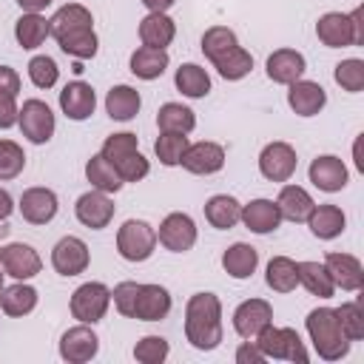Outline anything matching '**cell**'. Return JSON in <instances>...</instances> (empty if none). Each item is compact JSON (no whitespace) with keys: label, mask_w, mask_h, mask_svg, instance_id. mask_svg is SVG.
Wrapping results in <instances>:
<instances>
[{"label":"cell","mask_w":364,"mask_h":364,"mask_svg":"<svg viewBox=\"0 0 364 364\" xmlns=\"http://www.w3.org/2000/svg\"><path fill=\"white\" fill-rule=\"evenodd\" d=\"M287 105L299 114V117H316L324 105H327V94L318 82L313 80H296L290 82V91H287Z\"/></svg>","instance_id":"22"},{"label":"cell","mask_w":364,"mask_h":364,"mask_svg":"<svg viewBox=\"0 0 364 364\" xmlns=\"http://www.w3.org/2000/svg\"><path fill=\"white\" fill-rule=\"evenodd\" d=\"M239 216H242V205H239V199H233V196H228V193H216V196H210V199L205 202V219H208L216 230L233 228V225L239 222Z\"/></svg>","instance_id":"31"},{"label":"cell","mask_w":364,"mask_h":364,"mask_svg":"<svg viewBox=\"0 0 364 364\" xmlns=\"http://www.w3.org/2000/svg\"><path fill=\"white\" fill-rule=\"evenodd\" d=\"M74 213H77V219H80L85 228L102 230V228H108V222L114 219V202L108 199V193H102V191L94 188V191H88V193H82V196L77 199Z\"/></svg>","instance_id":"14"},{"label":"cell","mask_w":364,"mask_h":364,"mask_svg":"<svg viewBox=\"0 0 364 364\" xmlns=\"http://www.w3.org/2000/svg\"><path fill=\"white\" fill-rule=\"evenodd\" d=\"M336 318H338V324L350 341L364 338V310L358 301H344L341 307H336Z\"/></svg>","instance_id":"42"},{"label":"cell","mask_w":364,"mask_h":364,"mask_svg":"<svg viewBox=\"0 0 364 364\" xmlns=\"http://www.w3.org/2000/svg\"><path fill=\"white\" fill-rule=\"evenodd\" d=\"M17 125L23 131V136L34 145H43L51 139L54 134V114L43 100H26L20 114H17Z\"/></svg>","instance_id":"8"},{"label":"cell","mask_w":364,"mask_h":364,"mask_svg":"<svg viewBox=\"0 0 364 364\" xmlns=\"http://www.w3.org/2000/svg\"><path fill=\"white\" fill-rule=\"evenodd\" d=\"M179 165L191 173H199V176L216 173L225 165V148L216 145V142H193V145L185 148Z\"/></svg>","instance_id":"17"},{"label":"cell","mask_w":364,"mask_h":364,"mask_svg":"<svg viewBox=\"0 0 364 364\" xmlns=\"http://www.w3.org/2000/svg\"><path fill=\"white\" fill-rule=\"evenodd\" d=\"M3 276H6V273H0V290H3Z\"/></svg>","instance_id":"55"},{"label":"cell","mask_w":364,"mask_h":364,"mask_svg":"<svg viewBox=\"0 0 364 364\" xmlns=\"http://www.w3.org/2000/svg\"><path fill=\"white\" fill-rule=\"evenodd\" d=\"M256 347L264 353V358H287L299 364H307L310 358L299 333L293 327H273V321L256 333Z\"/></svg>","instance_id":"5"},{"label":"cell","mask_w":364,"mask_h":364,"mask_svg":"<svg viewBox=\"0 0 364 364\" xmlns=\"http://www.w3.org/2000/svg\"><path fill=\"white\" fill-rule=\"evenodd\" d=\"M57 208H60V202H57V193L51 188H28L20 196V213L31 225L51 222L57 216Z\"/></svg>","instance_id":"19"},{"label":"cell","mask_w":364,"mask_h":364,"mask_svg":"<svg viewBox=\"0 0 364 364\" xmlns=\"http://www.w3.org/2000/svg\"><path fill=\"white\" fill-rule=\"evenodd\" d=\"M43 262L37 256V250L31 245H23V242H11V245H3L0 247V270L17 282H26V279H34L40 273Z\"/></svg>","instance_id":"9"},{"label":"cell","mask_w":364,"mask_h":364,"mask_svg":"<svg viewBox=\"0 0 364 364\" xmlns=\"http://www.w3.org/2000/svg\"><path fill=\"white\" fill-rule=\"evenodd\" d=\"M136 290H139L136 282H119V284L114 287V293H111L117 310H119L122 316H128V318H131V310H134V301H136Z\"/></svg>","instance_id":"48"},{"label":"cell","mask_w":364,"mask_h":364,"mask_svg":"<svg viewBox=\"0 0 364 364\" xmlns=\"http://www.w3.org/2000/svg\"><path fill=\"white\" fill-rule=\"evenodd\" d=\"M156 125L159 131H173V134H191L196 125V117L188 105L182 102H165L156 111Z\"/></svg>","instance_id":"37"},{"label":"cell","mask_w":364,"mask_h":364,"mask_svg":"<svg viewBox=\"0 0 364 364\" xmlns=\"http://www.w3.org/2000/svg\"><path fill=\"white\" fill-rule=\"evenodd\" d=\"M191 142H188V136L185 134H173V131H162L159 134V139L154 142V151H156V156H159V162L162 165H179V159H182V154H185V148H188Z\"/></svg>","instance_id":"41"},{"label":"cell","mask_w":364,"mask_h":364,"mask_svg":"<svg viewBox=\"0 0 364 364\" xmlns=\"http://www.w3.org/2000/svg\"><path fill=\"white\" fill-rule=\"evenodd\" d=\"M239 222H245V228L253 230V233H273L282 225V213H279L276 202H270V199H253V202L242 205Z\"/></svg>","instance_id":"24"},{"label":"cell","mask_w":364,"mask_h":364,"mask_svg":"<svg viewBox=\"0 0 364 364\" xmlns=\"http://www.w3.org/2000/svg\"><path fill=\"white\" fill-rule=\"evenodd\" d=\"M236 361H239V364H262V361H264V353L256 347V341L247 338V341L236 350Z\"/></svg>","instance_id":"50"},{"label":"cell","mask_w":364,"mask_h":364,"mask_svg":"<svg viewBox=\"0 0 364 364\" xmlns=\"http://www.w3.org/2000/svg\"><path fill=\"white\" fill-rule=\"evenodd\" d=\"M168 341L162 338V336H145V338H139L136 341V347H134V358L139 361V364H162L165 358H168Z\"/></svg>","instance_id":"46"},{"label":"cell","mask_w":364,"mask_h":364,"mask_svg":"<svg viewBox=\"0 0 364 364\" xmlns=\"http://www.w3.org/2000/svg\"><path fill=\"white\" fill-rule=\"evenodd\" d=\"M168 68V51L165 48H151V46H139L131 54V71L139 80H156L162 77Z\"/></svg>","instance_id":"32"},{"label":"cell","mask_w":364,"mask_h":364,"mask_svg":"<svg viewBox=\"0 0 364 364\" xmlns=\"http://www.w3.org/2000/svg\"><path fill=\"white\" fill-rule=\"evenodd\" d=\"M173 82H176V88H179L185 97H191V100H202V97L210 91V77H208V71H205L202 65H196V63L179 65Z\"/></svg>","instance_id":"36"},{"label":"cell","mask_w":364,"mask_h":364,"mask_svg":"<svg viewBox=\"0 0 364 364\" xmlns=\"http://www.w3.org/2000/svg\"><path fill=\"white\" fill-rule=\"evenodd\" d=\"M23 168H26L23 148L17 142H11V139H0V182L20 176Z\"/></svg>","instance_id":"43"},{"label":"cell","mask_w":364,"mask_h":364,"mask_svg":"<svg viewBox=\"0 0 364 364\" xmlns=\"http://www.w3.org/2000/svg\"><path fill=\"white\" fill-rule=\"evenodd\" d=\"M48 31L57 46L74 60H91L97 54L94 17L82 3H65L48 20Z\"/></svg>","instance_id":"1"},{"label":"cell","mask_w":364,"mask_h":364,"mask_svg":"<svg viewBox=\"0 0 364 364\" xmlns=\"http://www.w3.org/2000/svg\"><path fill=\"white\" fill-rule=\"evenodd\" d=\"M185 338L196 350L222 344V301L213 293H193L185 304Z\"/></svg>","instance_id":"2"},{"label":"cell","mask_w":364,"mask_h":364,"mask_svg":"<svg viewBox=\"0 0 364 364\" xmlns=\"http://www.w3.org/2000/svg\"><path fill=\"white\" fill-rule=\"evenodd\" d=\"M111 304V290L102 282H85L71 293V316L80 324H97L102 321L105 310Z\"/></svg>","instance_id":"7"},{"label":"cell","mask_w":364,"mask_h":364,"mask_svg":"<svg viewBox=\"0 0 364 364\" xmlns=\"http://www.w3.org/2000/svg\"><path fill=\"white\" fill-rule=\"evenodd\" d=\"M28 77L37 88H51L60 77V68L48 54H37V57L28 60Z\"/></svg>","instance_id":"47"},{"label":"cell","mask_w":364,"mask_h":364,"mask_svg":"<svg viewBox=\"0 0 364 364\" xmlns=\"http://www.w3.org/2000/svg\"><path fill=\"white\" fill-rule=\"evenodd\" d=\"M256 264H259V253H256L253 245L236 242V245H230V247L222 253V267H225V273L233 276V279H247V276H253Z\"/></svg>","instance_id":"30"},{"label":"cell","mask_w":364,"mask_h":364,"mask_svg":"<svg viewBox=\"0 0 364 364\" xmlns=\"http://www.w3.org/2000/svg\"><path fill=\"white\" fill-rule=\"evenodd\" d=\"M17 94H3L0 91V128H11L17 122Z\"/></svg>","instance_id":"49"},{"label":"cell","mask_w":364,"mask_h":364,"mask_svg":"<svg viewBox=\"0 0 364 364\" xmlns=\"http://www.w3.org/2000/svg\"><path fill=\"white\" fill-rule=\"evenodd\" d=\"M171 313V293L162 284H139L131 318L139 321H162Z\"/></svg>","instance_id":"15"},{"label":"cell","mask_w":364,"mask_h":364,"mask_svg":"<svg viewBox=\"0 0 364 364\" xmlns=\"http://www.w3.org/2000/svg\"><path fill=\"white\" fill-rule=\"evenodd\" d=\"M156 242L173 253H185L196 245V222L188 213H168L159 225Z\"/></svg>","instance_id":"11"},{"label":"cell","mask_w":364,"mask_h":364,"mask_svg":"<svg viewBox=\"0 0 364 364\" xmlns=\"http://www.w3.org/2000/svg\"><path fill=\"white\" fill-rule=\"evenodd\" d=\"M0 91L3 94H20V74L9 65H0Z\"/></svg>","instance_id":"51"},{"label":"cell","mask_w":364,"mask_h":364,"mask_svg":"<svg viewBox=\"0 0 364 364\" xmlns=\"http://www.w3.org/2000/svg\"><path fill=\"white\" fill-rule=\"evenodd\" d=\"M310 182L318 188V191H324V193H336V191H341L344 185H347V168H344V162L338 159V156H333V154H324V156H316L313 162H310Z\"/></svg>","instance_id":"21"},{"label":"cell","mask_w":364,"mask_h":364,"mask_svg":"<svg viewBox=\"0 0 364 364\" xmlns=\"http://www.w3.org/2000/svg\"><path fill=\"white\" fill-rule=\"evenodd\" d=\"M364 9H353L350 14L341 11H327L316 23V34L327 48H347V46H361L364 43Z\"/></svg>","instance_id":"4"},{"label":"cell","mask_w":364,"mask_h":364,"mask_svg":"<svg viewBox=\"0 0 364 364\" xmlns=\"http://www.w3.org/2000/svg\"><path fill=\"white\" fill-rule=\"evenodd\" d=\"M307 333H310V341H313L316 353L324 361H338V358H344L350 353V338L344 336V330H341L333 307H316V310H310V316H307Z\"/></svg>","instance_id":"3"},{"label":"cell","mask_w":364,"mask_h":364,"mask_svg":"<svg viewBox=\"0 0 364 364\" xmlns=\"http://www.w3.org/2000/svg\"><path fill=\"white\" fill-rule=\"evenodd\" d=\"M97 350H100V338L88 324H77L65 330L60 338V358L68 364H85L97 355Z\"/></svg>","instance_id":"13"},{"label":"cell","mask_w":364,"mask_h":364,"mask_svg":"<svg viewBox=\"0 0 364 364\" xmlns=\"http://www.w3.org/2000/svg\"><path fill=\"white\" fill-rule=\"evenodd\" d=\"M11 210H14V202H11L9 191H3V188H0V222H6V219L11 216Z\"/></svg>","instance_id":"52"},{"label":"cell","mask_w":364,"mask_h":364,"mask_svg":"<svg viewBox=\"0 0 364 364\" xmlns=\"http://www.w3.org/2000/svg\"><path fill=\"white\" fill-rule=\"evenodd\" d=\"M307 225L313 230V236L318 239H336L344 233V225H347V216L338 205H313L310 216H307Z\"/></svg>","instance_id":"26"},{"label":"cell","mask_w":364,"mask_h":364,"mask_svg":"<svg viewBox=\"0 0 364 364\" xmlns=\"http://www.w3.org/2000/svg\"><path fill=\"white\" fill-rule=\"evenodd\" d=\"M91 262L88 245L80 236H63L51 250V264L60 276H80Z\"/></svg>","instance_id":"12"},{"label":"cell","mask_w":364,"mask_h":364,"mask_svg":"<svg viewBox=\"0 0 364 364\" xmlns=\"http://www.w3.org/2000/svg\"><path fill=\"white\" fill-rule=\"evenodd\" d=\"M321 264L327 267V273H330V279H333L336 287L350 290V293L353 290H361V284H364V267H361V262L355 256H350V253H327Z\"/></svg>","instance_id":"20"},{"label":"cell","mask_w":364,"mask_h":364,"mask_svg":"<svg viewBox=\"0 0 364 364\" xmlns=\"http://www.w3.org/2000/svg\"><path fill=\"white\" fill-rule=\"evenodd\" d=\"M60 108H63V114H65L68 119L82 122V119H88V117L94 114V108H97V94H94V88H91L88 82L74 80V82H68V85L60 91Z\"/></svg>","instance_id":"18"},{"label":"cell","mask_w":364,"mask_h":364,"mask_svg":"<svg viewBox=\"0 0 364 364\" xmlns=\"http://www.w3.org/2000/svg\"><path fill=\"white\" fill-rule=\"evenodd\" d=\"M264 279H267V287H270V290H276V293H290V290H296V284H299V267H296V262L287 259V256H273V259L267 262Z\"/></svg>","instance_id":"38"},{"label":"cell","mask_w":364,"mask_h":364,"mask_svg":"<svg viewBox=\"0 0 364 364\" xmlns=\"http://www.w3.org/2000/svg\"><path fill=\"white\" fill-rule=\"evenodd\" d=\"M304 68H307L304 54L296 48H279L267 57V77L279 85H290V82L301 80Z\"/></svg>","instance_id":"23"},{"label":"cell","mask_w":364,"mask_h":364,"mask_svg":"<svg viewBox=\"0 0 364 364\" xmlns=\"http://www.w3.org/2000/svg\"><path fill=\"white\" fill-rule=\"evenodd\" d=\"M239 46V40H236V34H233V28H228V26H210L205 34H202V51H205V57L210 60V63H216L219 57H225L230 48H236Z\"/></svg>","instance_id":"39"},{"label":"cell","mask_w":364,"mask_h":364,"mask_svg":"<svg viewBox=\"0 0 364 364\" xmlns=\"http://www.w3.org/2000/svg\"><path fill=\"white\" fill-rule=\"evenodd\" d=\"M23 11H43L46 6H51V0H14Z\"/></svg>","instance_id":"53"},{"label":"cell","mask_w":364,"mask_h":364,"mask_svg":"<svg viewBox=\"0 0 364 364\" xmlns=\"http://www.w3.org/2000/svg\"><path fill=\"white\" fill-rule=\"evenodd\" d=\"M85 176H88V182L97 188V191H102V193H117L125 182H122V176L117 173V168L102 156V154H94L88 162H85Z\"/></svg>","instance_id":"35"},{"label":"cell","mask_w":364,"mask_h":364,"mask_svg":"<svg viewBox=\"0 0 364 364\" xmlns=\"http://www.w3.org/2000/svg\"><path fill=\"white\" fill-rule=\"evenodd\" d=\"M213 65H216V71H219L225 80H242V77L250 74L253 57H250V51H245L242 46H236V48H230L225 57H219Z\"/></svg>","instance_id":"40"},{"label":"cell","mask_w":364,"mask_h":364,"mask_svg":"<svg viewBox=\"0 0 364 364\" xmlns=\"http://www.w3.org/2000/svg\"><path fill=\"white\" fill-rule=\"evenodd\" d=\"M48 34H51V31H48V20H46L40 11H23V14L17 17V23H14V37H17V43H20L26 51L43 46Z\"/></svg>","instance_id":"29"},{"label":"cell","mask_w":364,"mask_h":364,"mask_svg":"<svg viewBox=\"0 0 364 364\" xmlns=\"http://www.w3.org/2000/svg\"><path fill=\"white\" fill-rule=\"evenodd\" d=\"M34 307H37V290L31 284L17 282L0 290V310L6 316H28Z\"/></svg>","instance_id":"33"},{"label":"cell","mask_w":364,"mask_h":364,"mask_svg":"<svg viewBox=\"0 0 364 364\" xmlns=\"http://www.w3.org/2000/svg\"><path fill=\"white\" fill-rule=\"evenodd\" d=\"M156 247V230L142 219H128L117 230V250L125 262H145Z\"/></svg>","instance_id":"6"},{"label":"cell","mask_w":364,"mask_h":364,"mask_svg":"<svg viewBox=\"0 0 364 364\" xmlns=\"http://www.w3.org/2000/svg\"><path fill=\"white\" fill-rule=\"evenodd\" d=\"M134 151H139V139H136V134L122 131V134H111V136L102 142V151H100V154L114 165V162L125 159V156L134 154Z\"/></svg>","instance_id":"45"},{"label":"cell","mask_w":364,"mask_h":364,"mask_svg":"<svg viewBox=\"0 0 364 364\" xmlns=\"http://www.w3.org/2000/svg\"><path fill=\"white\" fill-rule=\"evenodd\" d=\"M313 205H316L313 196L299 185H284L279 191V199H276V208H279L282 219H290V222H307Z\"/></svg>","instance_id":"27"},{"label":"cell","mask_w":364,"mask_h":364,"mask_svg":"<svg viewBox=\"0 0 364 364\" xmlns=\"http://www.w3.org/2000/svg\"><path fill=\"white\" fill-rule=\"evenodd\" d=\"M173 37H176V23L165 11H148L139 20V40H142V46L165 48V46L173 43Z\"/></svg>","instance_id":"25"},{"label":"cell","mask_w":364,"mask_h":364,"mask_svg":"<svg viewBox=\"0 0 364 364\" xmlns=\"http://www.w3.org/2000/svg\"><path fill=\"white\" fill-rule=\"evenodd\" d=\"M173 3H176V0H142V6H145L148 11H168Z\"/></svg>","instance_id":"54"},{"label":"cell","mask_w":364,"mask_h":364,"mask_svg":"<svg viewBox=\"0 0 364 364\" xmlns=\"http://www.w3.org/2000/svg\"><path fill=\"white\" fill-rule=\"evenodd\" d=\"M296 267H299V284H304V290L310 296L330 299L336 293V284H333V279H330L324 264H318V262H296Z\"/></svg>","instance_id":"34"},{"label":"cell","mask_w":364,"mask_h":364,"mask_svg":"<svg viewBox=\"0 0 364 364\" xmlns=\"http://www.w3.org/2000/svg\"><path fill=\"white\" fill-rule=\"evenodd\" d=\"M296 165H299L296 151L287 142H270L259 154V171L270 182H287L296 173Z\"/></svg>","instance_id":"10"},{"label":"cell","mask_w":364,"mask_h":364,"mask_svg":"<svg viewBox=\"0 0 364 364\" xmlns=\"http://www.w3.org/2000/svg\"><path fill=\"white\" fill-rule=\"evenodd\" d=\"M139 91L131 88V85H114L108 94H105V111L111 119H119V122H128L139 114Z\"/></svg>","instance_id":"28"},{"label":"cell","mask_w":364,"mask_h":364,"mask_svg":"<svg viewBox=\"0 0 364 364\" xmlns=\"http://www.w3.org/2000/svg\"><path fill=\"white\" fill-rule=\"evenodd\" d=\"M333 77H336V82H338L344 91L358 94V91L364 88V60H355V57L341 60V63L336 65Z\"/></svg>","instance_id":"44"},{"label":"cell","mask_w":364,"mask_h":364,"mask_svg":"<svg viewBox=\"0 0 364 364\" xmlns=\"http://www.w3.org/2000/svg\"><path fill=\"white\" fill-rule=\"evenodd\" d=\"M270 321H273V307L264 299H247L233 310V330L242 338H256V333Z\"/></svg>","instance_id":"16"}]
</instances>
